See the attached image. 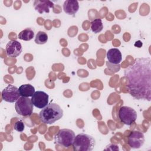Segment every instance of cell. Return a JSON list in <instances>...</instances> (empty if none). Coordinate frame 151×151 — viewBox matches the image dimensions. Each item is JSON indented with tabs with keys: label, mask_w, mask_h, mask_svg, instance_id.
Wrapping results in <instances>:
<instances>
[{
	"label": "cell",
	"mask_w": 151,
	"mask_h": 151,
	"mask_svg": "<svg viewBox=\"0 0 151 151\" xmlns=\"http://www.w3.org/2000/svg\"><path fill=\"white\" fill-rule=\"evenodd\" d=\"M33 106L31 99L21 96L15 102V109L18 114L22 116H29L32 113Z\"/></svg>",
	"instance_id": "cell-5"
},
{
	"label": "cell",
	"mask_w": 151,
	"mask_h": 151,
	"mask_svg": "<svg viewBox=\"0 0 151 151\" xmlns=\"http://www.w3.org/2000/svg\"><path fill=\"white\" fill-rule=\"evenodd\" d=\"M63 116V110L61 107L54 103L48 104L40 112V120L45 123L51 124L60 120Z\"/></svg>",
	"instance_id": "cell-2"
},
{
	"label": "cell",
	"mask_w": 151,
	"mask_h": 151,
	"mask_svg": "<svg viewBox=\"0 0 151 151\" xmlns=\"http://www.w3.org/2000/svg\"><path fill=\"white\" fill-rule=\"evenodd\" d=\"M18 38L24 41H30L34 37V32L31 28H26L18 34Z\"/></svg>",
	"instance_id": "cell-15"
},
{
	"label": "cell",
	"mask_w": 151,
	"mask_h": 151,
	"mask_svg": "<svg viewBox=\"0 0 151 151\" xmlns=\"http://www.w3.org/2000/svg\"><path fill=\"white\" fill-rule=\"evenodd\" d=\"M126 87L130 94L137 100H151V59L137 58L124 71Z\"/></svg>",
	"instance_id": "cell-1"
},
{
	"label": "cell",
	"mask_w": 151,
	"mask_h": 151,
	"mask_svg": "<svg viewBox=\"0 0 151 151\" xmlns=\"http://www.w3.org/2000/svg\"><path fill=\"white\" fill-rule=\"evenodd\" d=\"M108 61L113 64H119L122 60L120 51L117 48H111L108 50L106 54Z\"/></svg>",
	"instance_id": "cell-12"
},
{
	"label": "cell",
	"mask_w": 151,
	"mask_h": 151,
	"mask_svg": "<svg viewBox=\"0 0 151 151\" xmlns=\"http://www.w3.org/2000/svg\"><path fill=\"white\" fill-rule=\"evenodd\" d=\"M103 28V24L102 20L100 18L94 19L91 22V31L95 33H99L102 31Z\"/></svg>",
	"instance_id": "cell-16"
},
{
	"label": "cell",
	"mask_w": 151,
	"mask_h": 151,
	"mask_svg": "<svg viewBox=\"0 0 151 151\" xmlns=\"http://www.w3.org/2000/svg\"><path fill=\"white\" fill-rule=\"evenodd\" d=\"M20 96L18 88L11 84L7 86L2 91V98L6 102H16Z\"/></svg>",
	"instance_id": "cell-7"
},
{
	"label": "cell",
	"mask_w": 151,
	"mask_h": 151,
	"mask_svg": "<svg viewBox=\"0 0 151 151\" xmlns=\"http://www.w3.org/2000/svg\"><path fill=\"white\" fill-rule=\"evenodd\" d=\"M36 11L40 14L48 13L51 8H54V4L49 0H35L33 3Z\"/></svg>",
	"instance_id": "cell-11"
},
{
	"label": "cell",
	"mask_w": 151,
	"mask_h": 151,
	"mask_svg": "<svg viewBox=\"0 0 151 151\" xmlns=\"http://www.w3.org/2000/svg\"><path fill=\"white\" fill-rule=\"evenodd\" d=\"M18 91L21 96L25 97H32L34 94V93L35 92V88L29 84H25L21 85L19 87Z\"/></svg>",
	"instance_id": "cell-14"
},
{
	"label": "cell",
	"mask_w": 151,
	"mask_h": 151,
	"mask_svg": "<svg viewBox=\"0 0 151 151\" xmlns=\"http://www.w3.org/2000/svg\"><path fill=\"white\" fill-rule=\"evenodd\" d=\"M95 145L96 140L93 136L81 133L76 136L73 146L75 151H91Z\"/></svg>",
	"instance_id": "cell-3"
},
{
	"label": "cell",
	"mask_w": 151,
	"mask_h": 151,
	"mask_svg": "<svg viewBox=\"0 0 151 151\" xmlns=\"http://www.w3.org/2000/svg\"><path fill=\"white\" fill-rule=\"evenodd\" d=\"M49 96L42 91H37L31 97L33 105L38 109H43L48 104Z\"/></svg>",
	"instance_id": "cell-9"
},
{
	"label": "cell",
	"mask_w": 151,
	"mask_h": 151,
	"mask_svg": "<svg viewBox=\"0 0 151 151\" xmlns=\"http://www.w3.org/2000/svg\"><path fill=\"white\" fill-rule=\"evenodd\" d=\"M119 118L120 122L126 125H131L137 119L136 111L130 107L122 106L119 110Z\"/></svg>",
	"instance_id": "cell-6"
},
{
	"label": "cell",
	"mask_w": 151,
	"mask_h": 151,
	"mask_svg": "<svg viewBox=\"0 0 151 151\" xmlns=\"http://www.w3.org/2000/svg\"><path fill=\"white\" fill-rule=\"evenodd\" d=\"M22 51V47L21 44L16 40L9 41L5 48V52L8 56L15 58L19 55Z\"/></svg>",
	"instance_id": "cell-10"
},
{
	"label": "cell",
	"mask_w": 151,
	"mask_h": 151,
	"mask_svg": "<svg viewBox=\"0 0 151 151\" xmlns=\"http://www.w3.org/2000/svg\"><path fill=\"white\" fill-rule=\"evenodd\" d=\"M76 135L74 132L70 129H63L58 130L54 136L57 144L64 147H68L73 145Z\"/></svg>",
	"instance_id": "cell-4"
},
{
	"label": "cell",
	"mask_w": 151,
	"mask_h": 151,
	"mask_svg": "<svg viewBox=\"0 0 151 151\" xmlns=\"http://www.w3.org/2000/svg\"><path fill=\"white\" fill-rule=\"evenodd\" d=\"M14 128L18 132H22L25 129V124L21 120H19L15 123Z\"/></svg>",
	"instance_id": "cell-18"
},
{
	"label": "cell",
	"mask_w": 151,
	"mask_h": 151,
	"mask_svg": "<svg viewBox=\"0 0 151 151\" xmlns=\"http://www.w3.org/2000/svg\"><path fill=\"white\" fill-rule=\"evenodd\" d=\"M79 9L78 2L76 0H66L63 4L64 12L68 15H74Z\"/></svg>",
	"instance_id": "cell-13"
},
{
	"label": "cell",
	"mask_w": 151,
	"mask_h": 151,
	"mask_svg": "<svg viewBox=\"0 0 151 151\" xmlns=\"http://www.w3.org/2000/svg\"><path fill=\"white\" fill-rule=\"evenodd\" d=\"M145 142V136L143 133L134 130L130 132L127 137V143L131 148L139 149L141 147Z\"/></svg>",
	"instance_id": "cell-8"
},
{
	"label": "cell",
	"mask_w": 151,
	"mask_h": 151,
	"mask_svg": "<svg viewBox=\"0 0 151 151\" xmlns=\"http://www.w3.org/2000/svg\"><path fill=\"white\" fill-rule=\"evenodd\" d=\"M48 35L43 31H38L35 38V42L37 44H44L47 42Z\"/></svg>",
	"instance_id": "cell-17"
}]
</instances>
